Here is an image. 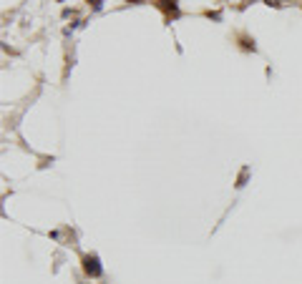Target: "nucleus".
<instances>
[{
	"instance_id": "1",
	"label": "nucleus",
	"mask_w": 302,
	"mask_h": 284,
	"mask_svg": "<svg viewBox=\"0 0 302 284\" xmlns=\"http://www.w3.org/2000/svg\"><path fill=\"white\" fill-rule=\"evenodd\" d=\"M86 272L88 274H101V267H98V259L96 257H86Z\"/></svg>"
}]
</instances>
